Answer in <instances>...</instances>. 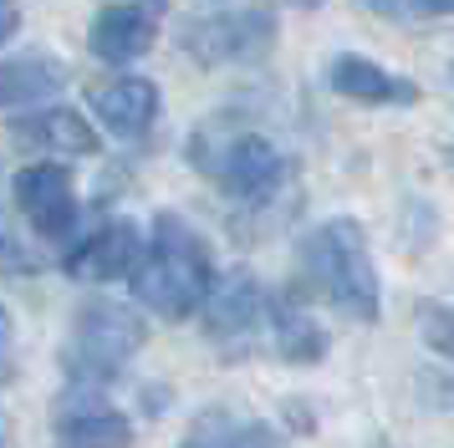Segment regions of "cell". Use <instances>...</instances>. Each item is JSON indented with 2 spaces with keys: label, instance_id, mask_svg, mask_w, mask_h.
<instances>
[{
  "label": "cell",
  "instance_id": "2e32d148",
  "mask_svg": "<svg viewBox=\"0 0 454 448\" xmlns=\"http://www.w3.org/2000/svg\"><path fill=\"white\" fill-rule=\"evenodd\" d=\"M179 448H286L266 423H250V418H230L225 407L215 413H200L194 428L184 433Z\"/></svg>",
  "mask_w": 454,
  "mask_h": 448
},
{
  "label": "cell",
  "instance_id": "7c38bea8",
  "mask_svg": "<svg viewBox=\"0 0 454 448\" xmlns=\"http://www.w3.org/2000/svg\"><path fill=\"white\" fill-rule=\"evenodd\" d=\"M327 77H332L337 97H352V102H363V107H413L419 102V81L398 77V72L378 66L372 57H357V51L332 57Z\"/></svg>",
  "mask_w": 454,
  "mask_h": 448
},
{
  "label": "cell",
  "instance_id": "ac0fdd59",
  "mask_svg": "<svg viewBox=\"0 0 454 448\" xmlns=\"http://www.w3.org/2000/svg\"><path fill=\"white\" fill-rule=\"evenodd\" d=\"M21 372V357H16V326H11V311L0 305V387L16 382Z\"/></svg>",
  "mask_w": 454,
  "mask_h": 448
},
{
  "label": "cell",
  "instance_id": "7402d4cb",
  "mask_svg": "<svg viewBox=\"0 0 454 448\" xmlns=\"http://www.w3.org/2000/svg\"><path fill=\"white\" fill-rule=\"evenodd\" d=\"M0 444H5V433H0Z\"/></svg>",
  "mask_w": 454,
  "mask_h": 448
},
{
  "label": "cell",
  "instance_id": "9c48e42d",
  "mask_svg": "<svg viewBox=\"0 0 454 448\" xmlns=\"http://www.w3.org/2000/svg\"><path fill=\"white\" fill-rule=\"evenodd\" d=\"M200 311H205L209 342H240V336H250L266 321V290H261V281L250 270H230L220 281H209Z\"/></svg>",
  "mask_w": 454,
  "mask_h": 448
},
{
  "label": "cell",
  "instance_id": "7a4b0ae2",
  "mask_svg": "<svg viewBox=\"0 0 454 448\" xmlns=\"http://www.w3.org/2000/svg\"><path fill=\"white\" fill-rule=\"evenodd\" d=\"M189 163L205 174L215 189H225L240 204H270L291 179V158L276 148V138H266L261 127L230 118H209L194 127L189 138Z\"/></svg>",
  "mask_w": 454,
  "mask_h": 448
},
{
  "label": "cell",
  "instance_id": "ba28073f",
  "mask_svg": "<svg viewBox=\"0 0 454 448\" xmlns=\"http://www.w3.org/2000/svg\"><path fill=\"white\" fill-rule=\"evenodd\" d=\"M159 26H164V0H118L92 20L87 46L107 66H128L159 41Z\"/></svg>",
  "mask_w": 454,
  "mask_h": 448
},
{
  "label": "cell",
  "instance_id": "52a82bcc",
  "mask_svg": "<svg viewBox=\"0 0 454 448\" xmlns=\"http://www.w3.org/2000/svg\"><path fill=\"white\" fill-rule=\"evenodd\" d=\"M57 438L67 448H128L133 444V418L103 398V387L72 382L57 403Z\"/></svg>",
  "mask_w": 454,
  "mask_h": 448
},
{
  "label": "cell",
  "instance_id": "d6986e66",
  "mask_svg": "<svg viewBox=\"0 0 454 448\" xmlns=\"http://www.w3.org/2000/svg\"><path fill=\"white\" fill-rule=\"evenodd\" d=\"M424 331H429V346L434 351H450V311L444 305H424Z\"/></svg>",
  "mask_w": 454,
  "mask_h": 448
},
{
  "label": "cell",
  "instance_id": "3957f363",
  "mask_svg": "<svg viewBox=\"0 0 454 448\" xmlns=\"http://www.w3.org/2000/svg\"><path fill=\"white\" fill-rule=\"evenodd\" d=\"M301 281L352 321L368 326L383 316V281H378V265H372L368 235L348 214L317 224L301 240Z\"/></svg>",
  "mask_w": 454,
  "mask_h": 448
},
{
  "label": "cell",
  "instance_id": "30bf717a",
  "mask_svg": "<svg viewBox=\"0 0 454 448\" xmlns=\"http://www.w3.org/2000/svg\"><path fill=\"white\" fill-rule=\"evenodd\" d=\"M11 138L31 153H46V158H92L98 153L92 122L72 107H36V112L11 118Z\"/></svg>",
  "mask_w": 454,
  "mask_h": 448
},
{
  "label": "cell",
  "instance_id": "44dd1931",
  "mask_svg": "<svg viewBox=\"0 0 454 448\" xmlns=\"http://www.w3.org/2000/svg\"><path fill=\"white\" fill-rule=\"evenodd\" d=\"M301 5H322V0H301Z\"/></svg>",
  "mask_w": 454,
  "mask_h": 448
},
{
  "label": "cell",
  "instance_id": "9a60e30c",
  "mask_svg": "<svg viewBox=\"0 0 454 448\" xmlns=\"http://www.w3.org/2000/svg\"><path fill=\"white\" fill-rule=\"evenodd\" d=\"M67 87V66L51 51H21V57L0 61V107H26L46 102Z\"/></svg>",
  "mask_w": 454,
  "mask_h": 448
},
{
  "label": "cell",
  "instance_id": "e0dca14e",
  "mask_svg": "<svg viewBox=\"0 0 454 448\" xmlns=\"http://www.w3.org/2000/svg\"><path fill=\"white\" fill-rule=\"evenodd\" d=\"M0 270H11V275H36L42 270V255H36V244H26L11 220H5V209H0Z\"/></svg>",
  "mask_w": 454,
  "mask_h": 448
},
{
  "label": "cell",
  "instance_id": "8fae6325",
  "mask_svg": "<svg viewBox=\"0 0 454 448\" xmlns=\"http://www.w3.org/2000/svg\"><path fill=\"white\" fill-rule=\"evenodd\" d=\"M138 244H144V240H138V229H133L128 220H107V224H98L82 244H72V250H67L62 270L72 275V281H82V285L118 281V275L133 270Z\"/></svg>",
  "mask_w": 454,
  "mask_h": 448
},
{
  "label": "cell",
  "instance_id": "5bb4252c",
  "mask_svg": "<svg viewBox=\"0 0 454 448\" xmlns=\"http://www.w3.org/2000/svg\"><path fill=\"white\" fill-rule=\"evenodd\" d=\"M266 321H270V342H276V357L281 362L311 367V362L327 357V326H317V316L296 296L266 301Z\"/></svg>",
  "mask_w": 454,
  "mask_h": 448
},
{
  "label": "cell",
  "instance_id": "5b68a950",
  "mask_svg": "<svg viewBox=\"0 0 454 448\" xmlns=\"http://www.w3.org/2000/svg\"><path fill=\"white\" fill-rule=\"evenodd\" d=\"M179 46L200 66H250L276 46V11L240 5V11H200L179 20Z\"/></svg>",
  "mask_w": 454,
  "mask_h": 448
},
{
  "label": "cell",
  "instance_id": "4fadbf2b",
  "mask_svg": "<svg viewBox=\"0 0 454 448\" xmlns=\"http://www.w3.org/2000/svg\"><path fill=\"white\" fill-rule=\"evenodd\" d=\"M92 112L113 138H148V127L159 122V87L148 77H113L92 92Z\"/></svg>",
  "mask_w": 454,
  "mask_h": 448
},
{
  "label": "cell",
  "instance_id": "277c9868",
  "mask_svg": "<svg viewBox=\"0 0 454 448\" xmlns=\"http://www.w3.org/2000/svg\"><path fill=\"white\" fill-rule=\"evenodd\" d=\"M144 342H148V326L133 305L92 296L72 316V336H67V351H62L67 382L107 387L113 377H123V367L144 351Z\"/></svg>",
  "mask_w": 454,
  "mask_h": 448
},
{
  "label": "cell",
  "instance_id": "8992f818",
  "mask_svg": "<svg viewBox=\"0 0 454 448\" xmlns=\"http://www.w3.org/2000/svg\"><path fill=\"white\" fill-rule=\"evenodd\" d=\"M11 194H16V209L21 220L42 235V240H67L77 220H82V199H77V183H72V168L62 163H31L11 179Z\"/></svg>",
  "mask_w": 454,
  "mask_h": 448
},
{
  "label": "cell",
  "instance_id": "ffe728a7",
  "mask_svg": "<svg viewBox=\"0 0 454 448\" xmlns=\"http://www.w3.org/2000/svg\"><path fill=\"white\" fill-rule=\"evenodd\" d=\"M21 31V5L16 0H0V46Z\"/></svg>",
  "mask_w": 454,
  "mask_h": 448
},
{
  "label": "cell",
  "instance_id": "6da1fadb",
  "mask_svg": "<svg viewBox=\"0 0 454 448\" xmlns=\"http://www.w3.org/2000/svg\"><path fill=\"white\" fill-rule=\"evenodd\" d=\"M128 281H133V296L153 316H164V321L194 316L209 281H215L205 235L184 214H159L153 229H148V244H138V260L128 270Z\"/></svg>",
  "mask_w": 454,
  "mask_h": 448
}]
</instances>
